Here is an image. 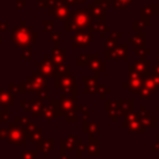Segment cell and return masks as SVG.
Returning <instances> with one entry per match:
<instances>
[{"label": "cell", "mask_w": 159, "mask_h": 159, "mask_svg": "<svg viewBox=\"0 0 159 159\" xmlns=\"http://www.w3.org/2000/svg\"><path fill=\"white\" fill-rule=\"evenodd\" d=\"M98 148H99V147H98V143H97V142L93 143V140H91L89 144H88V153L92 154V155H97V154L99 153Z\"/></svg>", "instance_id": "6da1fadb"}]
</instances>
